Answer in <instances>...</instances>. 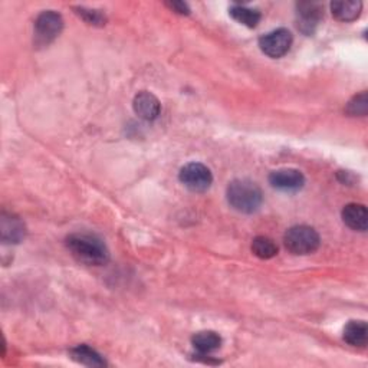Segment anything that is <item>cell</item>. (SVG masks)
I'll list each match as a JSON object with an SVG mask.
<instances>
[{
    "mask_svg": "<svg viewBox=\"0 0 368 368\" xmlns=\"http://www.w3.org/2000/svg\"><path fill=\"white\" fill-rule=\"evenodd\" d=\"M67 248L74 258L85 265L102 266L109 261V250L98 236L74 233L67 239Z\"/></svg>",
    "mask_w": 368,
    "mask_h": 368,
    "instance_id": "1",
    "label": "cell"
},
{
    "mask_svg": "<svg viewBox=\"0 0 368 368\" xmlns=\"http://www.w3.org/2000/svg\"><path fill=\"white\" fill-rule=\"evenodd\" d=\"M228 202L235 210L250 215L259 209L263 196L261 187L252 180L237 179L228 186Z\"/></svg>",
    "mask_w": 368,
    "mask_h": 368,
    "instance_id": "2",
    "label": "cell"
},
{
    "mask_svg": "<svg viewBox=\"0 0 368 368\" xmlns=\"http://www.w3.org/2000/svg\"><path fill=\"white\" fill-rule=\"evenodd\" d=\"M285 248L294 255H311L314 253L321 243L318 232L305 225H298L286 230L283 236Z\"/></svg>",
    "mask_w": 368,
    "mask_h": 368,
    "instance_id": "3",
    "label": "cell"
},
{
    "mask_svg": "<svg viewBox=\"0 0 368 368\" xmlns=\"http://www.w3.org/2000/svg\"><path fill=\"white\" fill-rule=\"evenodd\" d=\"M62 29L63 19L58 12H42L35 22V43L38 46H47L61 35Z\"/></svg>",
    "mask_w": 368,
    "mask_h": 368,
    "instance_id": "4",
    "label": "cell"
},
{
    "mask_svg": "<svg viewBox=\"0 0 368 368\" xmlns=\"http://www.w3.org/2000/svg\"><path fill=\"white\" fill-rule=\"evenodd\" d=\"M179 179L184 187L195 191V193H203L213 183L212 171L202 163L186 164L180 170Z\"/></svg>",
    "mask_w": 368,
    "mask_h": 368,
    "instance_id": "5",
    "label": "cell"
},
{
    "mask_svg": "<svg viewBox=\"0 0 368 368\" xmlns=\"http://www.w3.org/2000/svg\"><path fill=\"white\" fill-rule=\"evenodd\" d=\"M291 45H292V35L291 32L285 28L272 30L269 34L261 36L259 39L261 51L269 58L274 59L283 56L288 51H290Z\"/></svg>",
    "mask_w": 368,
    "mask_h": 368,
    "instance_id": "6",
    "label": "cell"
},
{
    "mask_svg": "<svg viewBox=\"0 0 368 368\" xmlns=\"http://www.w3.org/2000/svg\"><path fill=\"white\" fill-rule=\"evenodd\" d=\"M269 183L282 191H298L305 184V177L299 170L279 169L269 174Z\"/></svg>",
    "mask_w": 368,
    "mask_h": 368,
    "instance_id": "7",
    "label": "cell"
},
{
    "mask_svg": "<svg viewBox=\"0 0 368 368\" xmlns=\"http://www.w3.org/2000/svg\"><path fill=\"white\" fill-rule=\"evenodd\" d=\"M136 114L144 121H153L160 116L162 111V104L154 94L149 91H141L136 95L133 102Z\"/></svg>",
    "mask_w": 368,
    "mask_h": 368,
    "instance_id": "8",
    "label": "cell"
},
{
    "mask_svg": "<svg viewBox=\"0 0 368 368\" xmlns=\"http://www.w3.org/2000/svg\"><path fill=\"white\" fill-rule=\"evenodd\" d=\"M343 220L345 225L357 232H365L368 225V213L364 204L349 203L343 209Z\"/></svg>",
    "mask_w": 368,
    "mask_h": 368,
    "instance_id": "9",
    "label": "cell"
},
{
    "mask_svg": "<svg viewBox=\"0 0 368 368\" xmlns=\"http://www.w3.org/2000/svg\"><path fill=\"white\" fill-rule=\"evenodd\" d=\"M23 221L14 215H2V241L5 243H19L25 237Z\"/></svg>",
    "mask_w": 368,
    "mask_h": 368,
    "instance_id": "10",
    "label": "cell"
},
{
    "mask_svg": "<svg viewBox=\"0 0 368 368\" xmlns=\"http://www.w3.org/2000/svg\"><path fill=\"white\" fill-rule=\"evenodd\" d=\"M298 16L301 30L305 32V34H311L324 16L323 6L318 3H301L298 5Z\"/></svg>",
    "mask_w": 368,
    "mask_h": 368,
    "instance_id": "11",
    "label": "cell"
},
{
    "mask_svg": "<svg viewBox=\"0 0 368 368\" xmlns=\"http://www.w3.org/2000/svg\"><path fill=\"white\" fill-rule=\"evenodd\" d=\"M191 344L199 354L209 356L221 347V338L215 331H200L191 337Z\"/></svg>",
    "mask_w": 368,
    "mask_h": 368,
    "instance_id": "12",
    "label": "cell"
},
{
    "mask_svg": "<svg viewBox=\"0 0 368 368\" xmlns=\"http://www.w3.org/2000/svg\"><path fill=\"white\" fill-rule=\"evenodd\" d=\"M362 3L354 0H340L331 3V12L335 19L341 22H353L361 14Z\"/></svg>",
    "mask_w": 368,
    "mask_h": 368,
    "instance_id": "13",
    "label": "cell"
},
{
    "mask_svg": "<svg viewBox=\"0 0 368 368\" xmlns=\"http://www.w3.org/2000/svg\"><path fill=\"white\" fill-rule=\"evenodd\" d=\"M344 340L353 347H365L368 341V327L364 321H349L344 328Z\"/></svg>",
    "mask_w": 368,
    "mask_h": 368,
    "instance_id": "14",
    "label": "cell"
},
{
    "mask_svg": "<svg viewBox=\"0 0 368 368\" xmlns=\"http://www.w3.org/2000/svg\"><path fill=\"white\" fill-rule=\"evenodd\" d=\"M71 357L74 361L87 367H104L105 361L97 351L88 345H78L71 349Z\"/></svg>",
    "mask_w": 368,
    "mask_h": 368,
    "instance_id": "15",
    "label": "cell"
},
{
    "mask_svg": "<svg viewBox=\"0 0 368 368\" xmlns=\"http://www.w3.org/2000/svg\"><path fill=\"white\" fill-rule=\"evenodd\" d=\"M232 18L239 22L241 25H245L248 28H256L258 23L261 22V12L256 10V9H250L246 6H241V5H235L230 8L229 10Z\"/></svg>",
    "mask_w": 368,
    "mask_h": 368,
    "instance_id": "16",
    "label": "cell"
},
{
    "mask_svg": "<svg viewBox=\"0 0 368 368\" xmlns=\"http://www.w3.org/2000/svg\"><path fill=\"white\" fill-rule=\"evenodd\" d=\"M252 252L255 256H258L261 259H272L278 255V246L272 239L265 236H258L255 237L252 242Z\"/></svg>",
    "mask_w": 368,
    "mask_h": 368,
    "instance_id": "17",
    "label": "cell"
},
{
    "mask_svg": "<svg viewBox=\"0 0 368 368\" xmlns=\"http://www.w3.org/2000/svg\"><path fill=\"white\" fill-rule=\"evenodd\" d=\"M367 108H368V101H367V94L361 92L360 95H356V97L351 100L347 105V113L349 116H361L364 117L367 114Z\"/></svg>",
    "mask_w": 368,
    "mask_h": 368,
    "instance_id": "18",
    "label": "cell"
},
{
    "mask_svg": "<svg viewBox=\"0 0 368 368\" xmlns=\"http://www.w3.org/2000/svg\"><path fill=\"white\" fill-rule=\"evenodd\" d=\"M75 10H76V14L81 16V18L89 25H97V26L105 25L107 19L100 10L87 9V8H75Z\"/></svg>",
    "mask_w": 368,
    "mask_h": 368,
    "instance_id": "19",
    "label": "cell"
},
{
    "mask_svg": "<svg viewBox=\"0 0 368 368\" xmlns=\"http://www.w3.org/2000/svg\"><path fill=\"white\" fill-rule=\"evenodd\" d=\"M167 6L171 10H174L175 13H180V14H188L190 13L188 6L186 3H183V2H169Z\"/></svg>",
    "mask_w": 368,
    "mask_h": 368,
    "instance_id": "20",
    "label": "cell"
}]
</instances>
